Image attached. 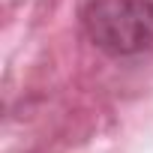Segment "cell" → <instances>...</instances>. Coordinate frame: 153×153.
Returning a JSON list of instances; mask_svg holds the SVG:
<instances>
[{
  "mask_svg": "<svg viewBox=\"0 0 153 153\" xmlns=\"http://www.w3.org/2000/svg\"><path fill=\"white\" fill-rule=\"evenodd\" d=\"M81 24L90 42L111 57H135L153 48V0H87Z\"/></svg>",
  "mask_w": 153,
  "mask_h": 153,
  "instance_id": "6da1fadb",
  "label": "cell"
}]
</instances>
